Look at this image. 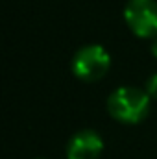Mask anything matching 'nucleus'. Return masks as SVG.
Listing matches in <instances>:
<instances>
[{
    "mask_svg": "<svg viewBox=\"0 0 157 159\" xmlns=\"http://www.w3.org/2000/svg\"><path fill=\"white\" fill-rule=\"evenodd\" d=\"M150 96L139 87H118L107 98V113L122 124H139L150 113Z\"/></svg>",
    "mask_w": 157,
    "mask_h": 159,
    "instance_id": "obj_1",
    "label": "nucleus"
},
{
    "mask_svg": "<svg viewBox=\"0 0 157 159\" xmlns=\"http://www.w3.org/2000/svg\"><path fill=\"white\" fill-rule=\"evenodd\" d=\"M144 91L148 93V96H150V98H154V100H157V74H152L150 78L146 80Z\"/></svg>",
    "mask_w": 157,
    "mask_h": 159,
    "instance_id": "obj_5",
    "label": "nucleus"
},
{
    "mask_svg": "<svg viewBox=\"0 0 157 159\" xmlns=\"http://www.w3.org/2000/svg\"><path fill=\"white\" fill-rule=\"evenodd\" d=\"M150 52H152V56L157 57V37L155 39H152V44H150Z\"/></svg>",
    "mask_w": 157,
    "mask_h": 159,
    "instance_id": "obj_6",
    "label": "nucleus"
},
{
    "mask_svg": "<svg viewBox=\"0 0 157 159\" xmlns=\"http://www.w3.org/2000/svg\"><path fill=\"white\" fill-rule=\"evenodd\" d=\"M124 20L128 28L141 39L157 37V2L155 0H129L124 7Z\"/></svg>",
    "mask_w": 157,
    "mask_h": 159,
    "instance_id": "obj_3",
    "label": "nucleus"
},
{
    "mask_svg": "<svg viewBox=\"0 0 157 159\" xmlns=\"http://www.w3.org/2000/svg\"><path fill=\"white\" fill-rule=\"evenodd\" d=\"M104 141L94 129H79L67 143V159H98Z\"/></svg>",
    "mask_w": 157,
    "mask_h": 159,
    "instance_id": "obj_4",
    "label": "nucleus"
},
{
    "mask_svg": "<svg viewBox=\"0 0 157 159\" xmlns=\"http://www.w3.org/2000/svg\"><path fill=\"white\" fill-rule=\"evenodd\" d=\"M72 74L81 81L92 83L102 80L111 69V56L100 44H85L72 57Z\"/></svg>",
    "mask_w": 157,
    "mask_h": 159,
    "instance_id": "obj_2",
    "label": "nucleus"
}]
</instances>
